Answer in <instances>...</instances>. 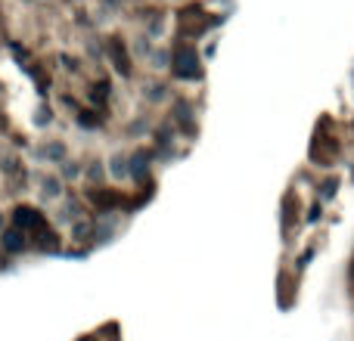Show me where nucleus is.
<instances>
[{
    "label": "nucleus",
    "mask_w": 354,
    "mask_h": 341,
    "mask_svg": "<svg viewBox=\"0 0 354 341\" xmlns=\"http://www.w3.org/2000/svg\"><path fill=\"white\" fill-rule=\"evenodd\" d=\"M81 217V208L78 205H75V202H68V205H66V211H62V224H72V220H78Z\"/></svg>",
    "instance_id": "nucleus-10"
},
{
    "label": "nucleus",
    "mask_w": 354,
    "mask_h": 341,
    "mask_svg": "<svg viewBox=\"0 0 354 341\" xmlns=\"http://www.w3.org/2000/svg\"><path fill=\"white\" fill-rule=\"evenodd\" d=\"M103 165H106V177H109L112 183H128L131 180V155L122 153V149H115Z\"/></svg>",
    "instance_id": "nucleus-2"
},
{
    "label": "nucleus",
    "mask_w": 354,
    "mask_h": 341,
    "mask_svg": "<svg viewBox=\"0 0 354 341\" xmlns=\"http://www.w3.org/2000/svg\"><path fill=\"white\" fill-rule=\"evenodd\" d=\"M6 230V217H3V211H0V233Z\"/></svg>",
    "instance_id": "nucleus-12"
},
{
    "label": "nucleus",
    "mask_w": 354,
    "mask_h": 341,
    "mask_svg": "<svg viewBox=\"0 0 354 341\" xmlns=\"http://www.w3.org/2000/svg\"><path fill=\"white\" fill-rule=\"evenodd\" d=\"M62 193H66V180L56 170H44L37 177V195H41V202H59Z\"/></svg>",
    "instance_id": "nucleus-1"
},
{
    "label": "nucleus",
    "mask_w": 354,
    "mask_h": 341,
    "mask_svg": "<svg viewBox=\"0 0 354 341\" xmlns=\"http://www.w3.org/2000/svg\"><path fill=\"white\" fill-rule=\"evenodd\" d=\"M0 249L12 251V255L25 251V233L22 230H3V233H0Z\"/></svg>",
    "instance_id": "nucleus-4"
},
{
    "label": "nucleus",
    "mask_w": 354,
    "mask_h": 341,
    "mask_svg": "<svg viewBox=\"0 0 354 341\" xmlns=\"http://www.w3.org/2000/svg\"><path fill=\"white\" fill-rule=\"evenodd\" d=\"M134 53L140 56V59H147V56L153 53V47H149V41H147V37H137V41H134Z\"/></svg>",
    "instance_id": "nucleus-11"
},
{
    "label": "nucleus",
    "mask_w": 354,
    "mask_h": 341,
    "mask_svg": "<svg viewBox=\"0 0 354 341\" xmlns=\"http://www.w3.org/2000/svg\"><path fill=\"white\" fill-rule=\"evenodd\" d=\"M56 174H59L62 180H81V177H84V165H78L75 159H66V162L59 165V170H56Z\"/></svg>",
    "instance_id": "nucleus-6"
},
{
    "label": "nucleus",
    "mask_w": 354,
    "mask_h": 341,
    "mask_svg": "<svg viewBox=\"0 0 354 341\" xmlns=\"http://www.w3.org/2000/svg\"><path fill=\"white\" fill-rule=\"evenodd\" d=\"M143 99H149V103H165V99H168V87H162V84L143 87Z\"/></svg>",
    "instance_id": "nucleus-7"
},
{
    "label": "nucleus",
    "mask_w": 354,
    "mask_h": 341,
    "mask_svg": "<svg viewBox=\"0 0 354 341\" xmlns=\"http://www.w3.org/2000/svg\"><path fill=\"white\" fill-rule=\"evenodd\" d=\"M103 174H106V165H103V162H91V165L84 168V177H87V180H100Z\"/></svg>",
    "instance_id": "nucleus-8"
},
{
    "label": "nucleus",
    "mask_w": 354,
    "mask_h": 341,
    "mask_svg": "<svg viewBox=\"0 0 354 341\" xmlns=\"http://www.w3.org/2000/svg\"><path fill=\"white\" fill-rule=\"evenodd\" d=\"M149 68H156V72H165V68H171V53H168L165 47H153V53L147 56Z\"/></svg>",
    "instance_id": "nucleus-5"
},
{
    "label": "nucleus",
    "mask_w": 354,
    "mask_h": 341,
    "mask_svg": "<svg viewBox=\"0 0 354 341\" xmlns=\"http://www.w3.org/2000/svg\"><path fill=\"white\" fill-rule=\"evenodd\" d=\"M53 121V112L47 109V106H37V112H35V124L37 128H44V124H50Z\"/></svg>",
    "instance_id": "nucleus-9"
},
{
    "label": "nucleus",
    "mask_w": 354,
    "mask_h": 341,
    "mask_svg": "<svg viewBox=\"0 0 354 341\" xmlns=\"http://www.w3.org/2000/svg\"><path fill=\"white\" fill-rule=\"evenodd\" d=\"M35 155H37V162H47V165H62L68 159V146L62 140H44V143H37Z\"/></svg>",
    "instance_id": "nucleus-3"
}]
</instances>
